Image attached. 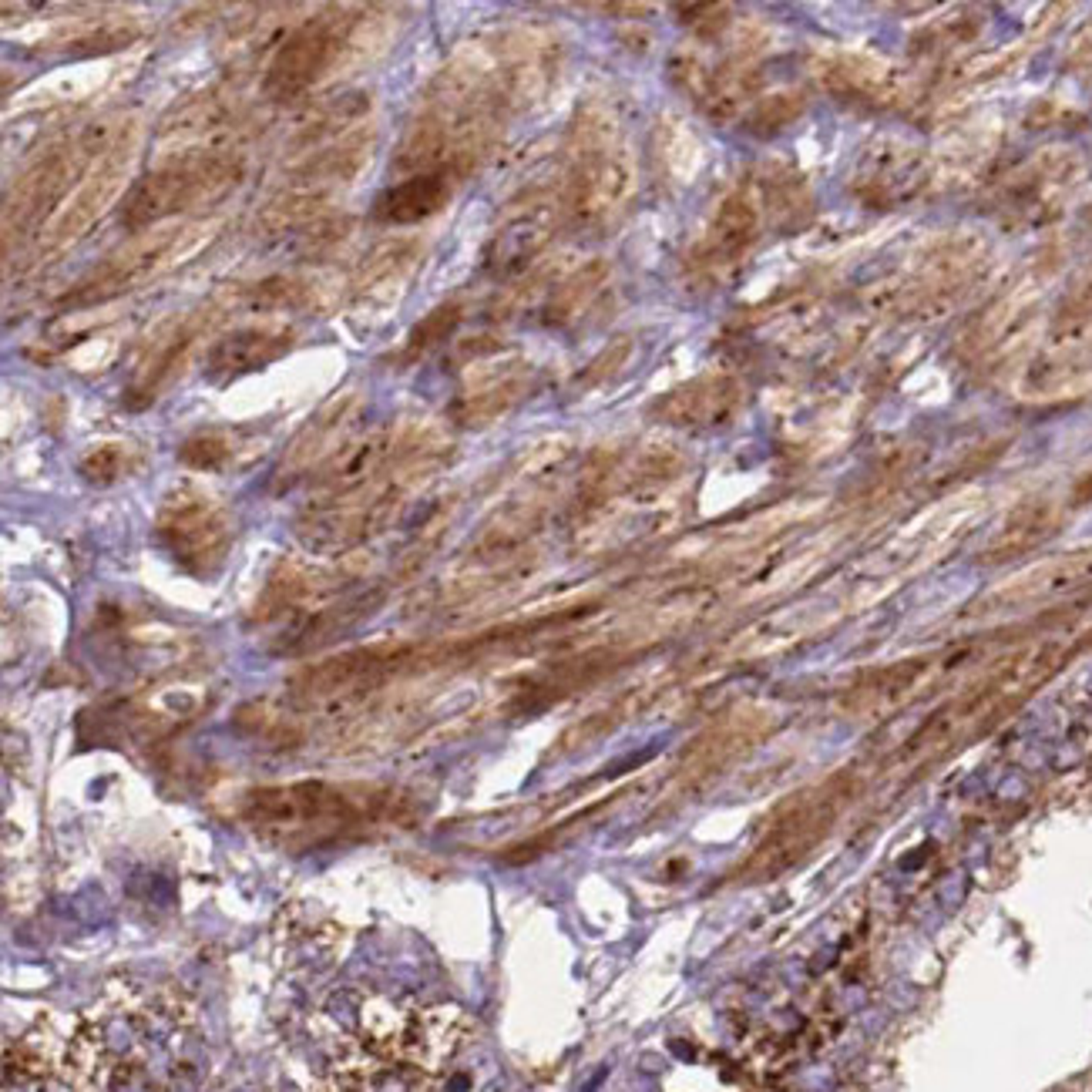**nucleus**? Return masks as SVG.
<instances>
[{"mask_svg": "<svg viewBox=\"0 0 1092 1092\" xmlns=\"http://www.w3.org/2000/svg\"><path fill=\"white\" fill-rule=\"evenodd\" d=\"M289 350V333H273V330H239L219 339L208 353V377L232 380L249 370H259Z\"/></svg>", "mask_w": 1092, "mask_h": 1092, "instance_id": "20e7f679", "label": "nucleus"}, {"mask_svg": "<svg viewBox=\"0 0 1092 1092\" xmlns=\"http://www.w3.org/2000/svg\"><path fill=\"white\" fill-rule=\"evenodd\" d=\"M81 474L95 484H108L121 474V451L118 448H98L81 461Z\"/></svg>", "mask_w": 1092, "mask_h": 1092, "instance_id": "6e6552de", "label": "nucleus"}, {"mask_svg": "<svg viewBox=\"0 0 1092 1092\" xmlns=\"http://www.w3.org/2000/svg\"><path fill=\"white\" fill-rule=\"evenodd\" d=\"M337 44L339 34L330 20H317V24L300 27L273 57L269 75H266V95L286 101V98L306 91L326 71V64L333 61Z\"/></svg>", "mask_w": 1092, "mask_h": 1092, "instance_id": "7ed1b4c3", "label": "nucleus"}, {"mask_svg": "<svg viewBox=\"0 0 1092 1092\" xmlns=\"http://www.w3.org/2000/svg\"><path fill=\"white\" fill-rule=\"evenodd\" d=\"M158 538L169 555L189 571L208 575L222 562L229 545V528L222 514L206 498H171L158 518Z\"/></svg>", "mask_w": 1092, "mask_h": 1092, "instance_id": "f03ea898", "label": "nucleus"}, {"mask_svg": "<svg viewBox=\"0 0 1092 1092\" xmlns=\"http://www.w3.org/2000/svg\"><path fill=\"white\" fill-rule=\"evenodd\" d=\"M448 178L437 175V171H424V175H411L404 182L390 186L387 192H380L377 202H374V215L380 222H390V226H407V222H420L433 215L437 208L448 202Z\"/></svg>", "mask_w": 1092, "mask_h": 1092, "instance_id": "39448f33", "label": "nucleus"}, {"mask_svg": "<svg viewBox=\"0 0 1092 1092\" xmlns=\"http://www.w3.org/2000/svg\"><path fill=\"white\" fill-rule=\"evenodd\" d=\"M229 454H232V448H229V440L222 433H195V437H189V440L182 444L178 457H182L189 468L212 471V468L226 464Z\"/></svg>", "mask_w": 1092, "mask_h": 1092, "instance_id": "423d86ee", "label": "nucleus"}, {"mask_svg": "<svg viewBox=\"0 0 1092 1092\" xmlns=\"http://www.w3.org/2000/svg\"><path fill=\"white\" fill-rule=\"evenodd\" d=\"M454 323H457V309H454V306L451 309H437V313H431V317L411 333V339H407V357L414 360V357H420V353H427L433 343H440V339L451 333Z\"/></svg>", "mask_w": 1092, "mask_h": 1092, "instance_id": "0eeeda50", "label": "nucleus"}, {"mask_svg": "<svg viewBox=\"0 0 1092 1092\" xmlns=\"http://www.w3.org/2000/svg\"><path fill=\"white\" fill-rule=\"evenodd\" d=\"M222 178L215 162L206 158H186V162H169L162 169L142 175L132 186L128 199L121 202V222L128 229H145L171 212L195 202L208 182Z\"/></svg>", "mask_w": 1092, "mask_h": 1092, "instance_id": "f257e3e1", "label": "nucleus"}]
</instances>
